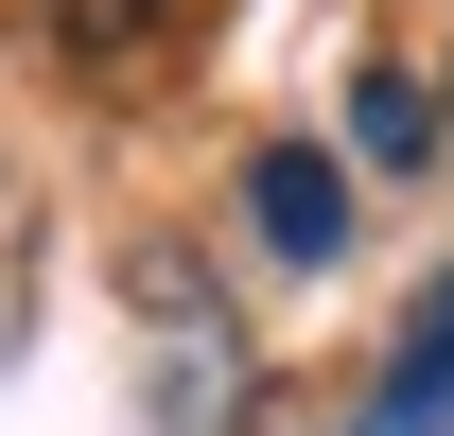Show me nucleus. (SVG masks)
Here are the masks:
<instances>
[{
  "label": "nucleus",
  "mask_w": 454,
  "mask_h": 436,
  "mask_svg": "<svg viewBox=\"0 0 454 436\" xmlns=\"http://www.w3.org/2000/svg\"><path fill=\"white\" fill-rule=\"evenodd\" d=\"M245 227H262V262H333L349 245V175L315 158V140H262V158H245Z\"/></svg>",
  "instance_id": "obj_1"
},
{
  "label": "nucleus",
  "mask_w": 454,
  "mask_h": 436,
  "mask_svg": "<svg viewBox=\"0 0 454 436\" xmlns=\"http://www.w3.org/2000/svg\"><path fill=\"white\" fill-rule=\"evenodd\" d=\"M349 436H367V419H349Z\"/></svg>",
  "instance_id": "obj_5"
},
{
  "label": "nucleus",
  "mask_w": 454,
  "mask_h": 436,
  "mask_svg": "<svg viewBox=\"0 0 454 436\" xmlns=\"http://www.w3.org/2000/svg\"><path fill=\"white\" fill-rule=\"evenodd\" d=\"M437 419H454V297H437L419 331H402V384L367 401V436H437Z\"/></svg>",
  "instance_id": "obj_3"
},
{
  "label": "nucleus",
  "mask_w": 454,
  "mask_h": 436,
  "mask_svg": "<svg viewBox=\"0 0 454 436\" xmlns=\"http://www.w3.org/2000/svg\"><path fill=\"white\" fill-rule=\"evenodd\" d=\"M18 18H35L70 70H140V53H158V0H18Z\"/></svg>",
  "instance_id": "obj_2"
},
{
  "label": "nucleus",
  "mask_w": 454,
  "mask_h": 436,
  "mask_svg": "<svg viewBox=\"0 0 454 436\" xmlns=\"http://www.w3.org/2000/svg\"><path fill=\"white\" fill-rule=\"evenodd\" d=\"M349 140H367V158H437V105H419V70H367V88H349Z\"/></svg>",
  "instance_id": "obj_4"
}]
</instances>
